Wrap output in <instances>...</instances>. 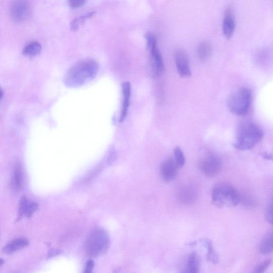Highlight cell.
<instances>
[{
  "label": "cell",
  "mask_w": 273,
  "mask_h": 273,
  "mask_svg": "<svg viewBox=\"0 0 273 273\" xmlns=\"http://www.w3.org/2000/svg\"><path fill=\"white\" fill-rule=\"evenodd\" d=\"M123 94V104L120 115V121L124 120L126 115H127L131 94V84L128 82H125L122 85Z\"/></svg>",
  "instance_id": "cell-14"
},
{
  "label": "cell",
  "mask_w": 273,
  "mask_h": 273,
  "mask_svg": "<svg viewBox=\"0 0 273 273\" xmlns=\"http://www.w3.org/2000/svg\"><path fill=\"white\" fill-rule=\"evenodd\" d=\"M252 94L249 87L242 86L232 93L228 100V106L230 111L237 115L242 116L249 111Z\"/></svg>",
  "instance_id": "cell-5"
},
{
  "label": "cell",
  "mask_w": 273,
  "mask_h": 273,
  "mask_svg": "<svg viewBox=\"0 0 273 273\" xmlns=\"http://www.w3.org/2000/svg\"><path fill=\"white\" fill-rule=\"evenodd\" d=\"M203 243L206 244L208 249V260L212 262V264H217L219 261V257L216 252L213 248L212 243L208 240H204Z\"/></svg>",
  "instance_id": "cell-21"
},
{
  "label": "cell",
  "mask_w": 273,
  "mask_h": 273,
  "mask_svg": "<svg viewBox=\"0 0 273 273\" xmlns=\"http://www.w3.org/2000/svg\"><path fill=\"white\" fill-rule=\"evenodd\" d=\"M212 48L210 43L207 41H202L197 48V54L201 61H206L209 59L212 54Z\"/></svg>",
  "instance_id": "cell-17"
},
{
  "label": "cell",
  "mask_w": 273,
  "mask_h": 273,
  "mask_svg": "<svg viewBox=\"0 0 273 273\" xmlns=\"http://www.w3.org/2000/svg\"><path fill=\"white\" fill-rule=\"evenodd\" d=\"M175 66L178 74L182 77H189L191 75L189 57L186 52L178 50L175 53Z\"/></svg>",
  "instance_id": "cell-10"
},
{
  "label": "cell",
  "mask_w": 273,
  "mask_h": 273,
  "mask_svg": "<svg viewBox=\"0 0 273 273\" xmlns=\"http://www.w3.org/2000/svg\"><path fill=\"white\" fill-rule=\"evenodd\" d=\"M94 15V13H90L88 14L81 17L80 18H76L72 22L71 24V29L73 31H76L79 27L83 24L87 18H90Z\"/></svg>",
  "instance_id": "cell-23"
},
{
  "label": "cell",
  "mask_w": 273,
  "mask_h": 273,
  "mask_svg": "<svg viewBox=\"0 0 273 273\" xmlns=\"http://www.w3.org/2000/svg\"><path fill=\"white\" fill-rule=\"evenodd\" d=\"M178 195L180 201L186 204L193 203L197 198V191L191 185H187L181 188Z\"/></svg>",
  "instance_id": "cell-15"
},
{
  "label": "cell",
  "mask_w": 273,
  "mask_h": 273,
  "mask_svg": "<svg viewBox=\"0 0 273 273\" xmlns=\"http://www.w3.org/2000/svg\"><path fill=\"white\" fill-rule=\"evenodd\" d=\"M146 40L149 53L150 65L153 77L161 76L164 70V65L162 54L158 47L157 39L151 32L146 34Z\"/></svg>",
  "instance_id": "cell-6"
},
{
  "label": "cell",
  "mask_w": 273,
  "mask_h": 273,
  "mask_svg": "<svg viewBox=\"0 0 273 273\" xmlns=\"http://www.w3.org/2000/svg\"><path fill=\"white\" fill-rule=\"evenodd\" d=\"M99 70V64L95 60L80 61L68 70L64 82L68 87H80L93 81L98 74Z\"/></svg>",
  "instance_id": "cell-1"
},
{
  "label": "cell",
  "mask_w": 273,
  "mask_h": 273,
  "mask_svg": "<svg viewBox=\"0 0 273 273\" xmlns=\"http://www.w3.org/2000/svg\"><path fill=\"white\" fill-rule=\"evenodd\" d=\"M38 209V206L36 203L29 200L25 196H23L19 202L18 219L23 217L31 218Z\"/></svg>",
  "instance_id": "cell-12"
},
{
  "label": "cell",
  "mask_w": 273,
  "mask_h": 273,
  "mask_svg": "<svg viewBox=\"0 0 273 273\" xmlns=\"http://www.w3.org/2000/svg\"><path fill=\"white\" fill-rule=\"evenodd\" d=\"M222 161L219 156L213 153L204 155L198 162V169L205 176L213 177L220 171Z\"/></svg>",
  "instance_id": "cell-7"
},
{
  "label": "cell",
  "mask_w": 273,
  "mask_h": 273,
  "mask_svg": "<svg viewBox=\"0 0 273 273\" xmlns=\"http://www.w3.org/2000/svg\"><path fill=\"white\" fill-rule=\"evenodd\" d=\"M4 264V260L3 259H0V267Z\"/></svg>",
  "instance_id": "cell-29"
},
{
  "label": "cell",
  "mask_w": 273,
  "mask_h": 273,
  "mask_svg": "<svg viewBox=\"0 0 273 273\" xmlns=\"http://www.w3.org/2000/svg\"><path fill=\"white\" fill-rule=\"evenodd\" d=\"M4 95V91L1 86H0V100L2 99Z\"/></svg>",
  "instance_id": "cell-28"
},
{
  "label": "cell",
  "mask_w": 273,
  "mask_h": 273,
  "mask_svg": "<svg viewBox=\"0 0 273 273\" xmlns=\"http://www.w3.org/2000/svg\"><path fill=\"white\" fill-rule=\"evenodd\" d=\"M86 3L83 0H69L68 2V5L72 8L81 7Z\"/></svg>",
  "instance_id": "cell-25"
},
{
  "label": "cell",
  "mask_w": 273,
  "mask_h": 273,
  "mask_svg": "<svg viewBox=\"0 0 273 273\" xmlns=\"http://www.w3.org/2000/svg\"><path fill=\"white\" fill-rule=\"evenodd\" d=\"M174 160L175 163L177 164L179 169H181L184 167L185 164V160L184 154L179 147H175L173 151Z\"/></svg>",
  "instance_id": "cell-22"
},
{
  "label": "cell",
  "mask_w": 273,
  "mask_h": 273,
  "mask_svg": "<svg viewBox=\"0 0 273 273\" xmlns=\"http://www.w3.org/2000/svg\"><path fill=\"white\" fill-rule=\"evenodd\" d=\"M264 135V130L256 123L242 122L238 129L235 147L240 151L250 150L262 140Z\"/></svg>",
  "instance_id": "cell-2"
},
{
  "label": "cell",
  "mask_w": 273,
  "mask_h": 273,
  "mask_svg": "<svg viewBox=\"0 0 273 273\" xmlns=\"http://www.w3.org/2000/svg\"><path fill=\"white\" fill-rule=\"evenodd\" d=\"M199 259L196 253H192L184 260L179 273H198Z\"/></svg>",
  "instance_id": "cell-13"
},
{
  "label": "cell",
  "mask_w": 273,
  "mask_h": 273,
  "mask_svg": "<svg viewBox=\"0 0 273 273\" xmlns=\"http://www.w3.org/2000/svg\"><path fill=\"white\" fill-rule=\"evenodd\" d=\"M211 200L214 206L219 208H231L238 206L241 201L239 192L230 184L221 183L213 188Z\"/></svg>",
  "instance_id": "cell-3"
},
{
  "label": "cell",
  "mask_w": 273,
  "mask_h": 273,
  "mask_svg": "<svg viewBox=\"0 0 273 273\" xmlns=\"http://www.w3.org/2000/svg\"><path fill=\"white\" fill-rule=\"evenodd\" d=\"M273 234L269 232L262 239L259 247V250L261 254L266 255L271 253L273 245Z\"/></svg>",
  "instance_id": "cell-19"
},
{
  "label": "cell",
  "mask_w": 273,
  "mask_h": 273,
  "mask_svg": "<svg viewBox=\"0 0 273 273\" xmlns=\"http://www.w3.org/2000/svg\"><path fill=\"white\" fill-rule=\"evenodd\" d=\"M179 169L173 158L167 159L161 165V176L164 181L170 182L177 177Z\"/></svg>",
  "instance_id": "cell-11"
},
{
  "label": "cell",
  "mask_w": 273,
  "mask_h": 273,
  "mask_svg": "<svg viewBox=\"0 0 273 273\" xmlns=\"http://www.w3.org/2000/svg\"><path fill=\"white\" fill-rule=\"evenodd\" d=\"M42 47L40 43L37 41H32L27 43L23 50V54L28 56H34L41 53Z\"/></svg>",
  "instance_id": "cell-20"
},
{
  "label": "cell",
  "mask_w": 273,
  "mask_h": 273,
  "mask_svg": "<svg viewBox=\"0 0 273 273\" xmlns=\"http://www.w3.org/2000/svg\"><path fill=\"white\" fill-rule=\"evenodd\" d=\"M110 239L109 234L102 228L96 229L87 237L85 251L89 256L96 258L104 254L109 249Z\"/></svg>",
  "instance_id": "cell-4"
},
{
  "label": "cell",
  "mask_w": 273,
  "mask_h": 273,
  "mask_svg": "<svg viewBox=\"0 0 273 273\" xmlns=\"http://www.w3.org/2000/svg\"><path fill=\"white\" fill-rule=\"evenodd\" d=\"M29 242L25 238H18L10 242L3 249L5 255H11L13 253L26 248Z\"/></svg>",
  "instance_id": "cell-16"
},
{
  "label": "cell",
  "mask_w": 273,
  "mask_h": 273,
  "mask_svg": "<svg viewBox=\"0 0 273 273\" xmlns=\"http://www.w3.org/2000/svg\"><path fill=\"white\" fill-rule=\"evenodd\" d=\"M222 27L223 35L228 38L231 37L236 27L235 11L232 6H229L224 12Z\"/></svg>",
  "instance_id": "cell-9"
},
{
  "label": "cell",
  "mask_w": 273,
  "mask_h": 273,
  "mask_svg": "<svg viewBox=\"0 0 273 273\" xmlns=\"http://www.w3.org/2000/svg\"><path fill=\"white\" fill-rule=\"evenodd\" d=\"M23 174L21 167L18 165L16 168L11 184L12 190L14 192H18L22 188L23 185Z\"/></svg>",
  "instance_id": "cell-18"
},
{
  "label": "cell",
  "mask_w": 273,
  "mask_h": 273,
  "mask_svg": "<svg viewBox=\"0 0 273 273\" xmlns=\"http://www.w3.org/2000/svg\"><path fill=\"white\" fill-rule=\"evenodd\" d=\"M95 264L92 260L87 261L86 263L83 273H93Z\"/></svg>",
  "instance_id": "cell-27"
},
{
  "label": "cell",
  "mask_w": 273,
  "mask_h": 273,
  "mask_svg": "<svg viewBox=\"0 0 273 273\" xmlns=\"http://www.w3.org/2000/svg\"><path fill=\"white\" fill-rule=\"evenodd\" d=\"M32 11L30 4L25 1L14 2L9 9L10 15L17 22L26 21L31 17Z\"/></svg>",
  "instance_id": "cell-8"
},
{
  "label": "cell",
  "mask_w": 273,
  "mask_h": 273,
  "mask_svg": "<svg viewBox=\"0 0 273 273\" xmlns=\"http://www.w3.org/2000/svg\"><path fill=\"white\" fill-rule=\"evenodd\" d=\"M271 263V259L262 262L252 273H264Z\"/></svg>",
  "instance_id": "cell-24"
},
{
  "label": "cell",
  "mask_w": 273,
  "mask_h": 273,
  "mask_svg": "<svg viewBox=\"0 0 273 273\" xmlns=\"http://www.w3.org/2000/svg\"><path fill=\"white\" fill-rule=\"evenodd\" d=\"M265 217L267 222L270 224H272L273 220L272 203H270V204H269V206L267 208Z\"/></svg>",
  "instance_id": "cell-26"
}]
</instances>
